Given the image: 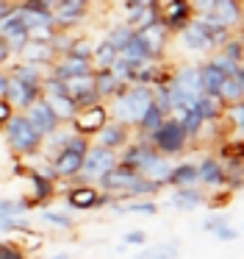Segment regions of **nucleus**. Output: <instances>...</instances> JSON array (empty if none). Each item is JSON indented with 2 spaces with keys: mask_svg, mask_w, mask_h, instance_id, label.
I'll use <instances>...</instances> for the list:
<instances>
[{
  "mask_svg": "<svg viewBox=\"0 0 244 259\" xmlns=\"http://www.w3.org/2000/svg\"><path fill=\"white\" fill-rule=\"evenodd\" d=\"M153 103V87H142V84H122L119 92L111 98V114L108 120L136 128V123L142 120L144 109Z\"/></svg>",
  "mask_w": 244,
  "mask_h": 259,
  "instance_id": "nucleus-1",
  "label": "nucleus"
},
{
  "mask_svg": "<svg viewBox=\"0 0 244 259\" xmlns=\"http://www.w3.org/2000/svg\"><path fill=\"white\" fill-rule=\"evenodd\" d=\"M3 137L9 151L17 156H39V151H42V137L33 131V125L28 123L22 112H14L3 123Z\"/></svg>",
  "mask_w": 244,
  "mask_h": 259,
  "instance_id": "nucleus-2",
  "label": "nucleus"
},
{
  "mask_svg": "<svg viewBox=\"0 0 244 259\" xmlns=\"http://www.w3.org/2000/svg\"><path fill=\"white\" fill-rule=\"evenodd\" d=\"M147 140H150V145H153L161 156H169V159L183 156V153H186V148H189V137L183 134L177 117H166L164 123H161L158 128L147 137Z\"/></svg>",
  "mask_w": 244,
  "mask_h": 259,
  "instance_id": "nucleus-3",
  "label": "nucleus"
},
{
  "mask_svg": "<svg viewBox=\"0 0 244 259\" xmlns=\"http://www.w3.org/2000/svg\"><path fill=\"white\" fill-rule=\"evenodd\" d=\"M119 162V156H116V151H108V148L103 145H89V151L83 153V164H81V173L72 176V179L78 181V184H97L100 176H105L114 164Z\"/></svg>",
  "mask_w": 244,
  "mask_h": 259,
  "instance_id": "nucleus-4",
  "label": "nucleus"
},
{
  "mask_svg": "<svg viewBox=\"0 0 244 259\" xmlns=\"http://www.w3.org/2000/svg\"><path fill=\"white\" fill-rule=\"evenodd\" d=\"M153 9H155V14H158V23L164 25L169 34H177L180 28H186L194 17L189 0H155Z\"/></svg>",
  "mask_w": 244,
  "mask_h": 259,
  "instance_id": "nucleus-5",
  "label": "nucleus"
},
{
  "mask_svg": "<svg viewBox=\"0 0 244 259\" xmlns=\"http://www.w3.org/2000/svg\"><path fill=\"white\" fill-rule=\"evenodd\" d=\"M89 9H92V0H53V23L58 31L72 34V28L83 25Z\"/></svg>",
  "mask_w": 244,
  "mask_h": 259,
  "instance_id": "nucleus-6",
  "label": "nucleus"
},
{
  "mask_svg": "<svg viewBox=\"0 0 244 259\" xmlns=\"http://www.w3.org/2000/svg\"><path fill=\"white\" fill-rule=\"evenodd\" d=\"M105 123H108V109H105V103H94V106L78 109L75 117H72L67 125H72V131H75V134H83V137H89V140H92V137L97 134Z\"/></svg>",
  "mask_w": 244,
  "mask_h": 259,
  "instance_id": "nucleus-7",
  "label": "nucleus"
},
{
  "mask_svg": "<svg viewBox=\"0 0 244 259\" xmlns=\"http://www.w3.org/2000/svg\"><path fill=\"white\" fill-rule=\"evenodd\" d=\"M136 36L142 39V45L147 48L150 62H164L166 51H169V39H172V34L164 25L150 23V25H144V28H136Z\"/></svg>",
  "mask_w": 244,
  "mask_h": 259,
  "instance_id": "nucleus-8",
  "label": "nucleus"
},
{
  "mask_svg": "<svg viewBox=\"0 0 244 259\" xmlns=\"http://www.w3.org/2000/svg\"><path fill=\"white\" fill-rule=\"evenodd\" d=\"M169 87L177 90L180 95L192 98L197 103V98L203 95V81H200V64H180L177 70H172Z\"/></svg>",
  "mask_w": 244,
  "mask_h": 259,
  "instance_id": "nucleus-9",
  "label": "nucleus"
},
{
  "mask_svg": "<svg viewBox=\"0 0 244 259\" xmlns=\"http://www.w3.org/2000/svg\"><path fill=\"white\" fill-rule=\"evenodd\" d=\"M22 114L28 117V123L33 125V131H36V134L42 137V140H44L47 134H53V131H58L61 125H64L58 117H55L53 109H50L47 103L42 101V98H39V101H33L31 106H28L25 112H22Z\"/></svg>",
  "mask_w": 244,
  "mask_h": 259,
  "instance_id": "nucleus-10",
  "label": "nucleus"
},
{
  "mask_svg": "<svg viewBox=\"0 0 244 259\" xmlns=\"http://www.w3.org/2000/svg\"><path fill=\"white\" fill-rule=\"evenodd\" d=\"M136 176H139V173H136L133 167L116 162L114 167L108 170V173L97 179V190H100V192H114V195H122V192H125L128 187L133 184V181H136Z\"/></svg>",
  "mask_w": 244,
  "mask_h": 259,
  "instance_id": "nucleus-11",
  "label": "nucleus"
},
{
  "mask_svg": "<svg viewBox=\"0 0 244 259\" xmlns=\"http://www.w3.org/2000/svg\"><path fill=\"white\" fill-rule=\"evenodd\" d=\"M6 101L14 112H25L33 101L42 98V87H33V84H25V81H17L9 75V87H6Z\"/></svg>",
  "mask_w": 244,
  "mask_h": 259,
  "instance_id": "nucleus-12",
  "label": "nucleus"
},
{
  "mask_svg": "<svg viewBox=\"0 0 244 259\" xmlns=\"http://www.w3.org/2000/svg\"><path fill=\"white\" fill-rule=\"evenodd\" d=\"M64 87H67V95L72 98V103H75L78 109H86V106H94V103H103V98H100L97 90H94L92 73H89V75H81V78L64 81Z\"/></svg>",
  "mask_w": 244,
  "mask_h": 259,
  "instance_id": "nucleus-13",
  "label": "nucleus"
},
{
  "mask_svg": "<svg viewBox=\"0 0 244 259\" xmlns=\"http://www.w3.org/2000/svg\"><path fill=\"white\" fill-rule=\"evenodd\" d=\"M131 137H133V131L128 128V125L116 123V120H108V123L94 134V145H103V148H108V151H122V148L131 142Z\"/></svg>",
  "mask_w": 244,
  "mask_h": 259,
  "instance_id": "nucleus-14",
  "label": "nucleus"
},
{
  "mask_svg": "<svg viewBox=\"0 0 244 259\" xmlns=\"http://www.w3.org/2000/svg\"><path fill=\"white\" fill-rule=\"evenodd\" d=\"M14 59H20V62H28V64H39V67L47 70L50 64L58 59V51H55L53 42H25V48H22L20 53H17Z\"/></svg>",
  "mask_w": 244,
  "mask_h": 259,
  "instance_id": "nucleus-15",
  "label": "nucleus"
},
{
  "mask_svg": "<svg viewBox=\"0 0 244 259\" xmlns=\"http://www.w3.org/2000/svg\"><path fill=\"white\" fill-rule=\"evenodd\" d=\"M214 14L225 28L238 31L244 25V0H214Z\"/></svg>",
  "mask_w": 244,
  "mask_h": 259,
  "instance_id": "nucleus-16",
  "label": "nucleus"
},
{
  "mask_svg": "<svg viewBox=\"0 0 244 259\" xmlns=\"http://www.w3.org/2000/svg\"><path fill=\"white\" fill-rule=\"evenodd\" d=\"M97 198H100V190L94 184H75L67 190L64 201L70 209H78V212H92L97 209Z\"/></svg>",
  "mask_w": 244,
  "mask_h": 259,
  "instance_id": "nucleus-17",
  "label": "nucleus"
},
{
  "mask_svg": "<svg viewBox=\"0 0 244 259\" xmlns=\"http://www.w3.org/2000/svg\"><path fill=\"white\" fill-rule=\"evenodd\" d=\"M177 36H180V45L186 48L189 53H197V56H211V53H216L214 45L208 42V36L200 31V25L194 23V20L186 25V28L177 31Z\"/></svg>",
  "mask_w": 244,
  "mask_h": 259,
  "instance_id": "nucleus-18",
  "label": "nucleus"
},
{
  "mask_svg": "<svg viewBox=\"0 0 244 259\" xmlns=\"http://www.w3.org/2000/svg\"><path fill=\"white\" fill-rule=\"evenodd\" d=\"M172 164H175V162H172L169 156H161V153L153 148V151L142 159V164H139L136 173L139 176H147V179H155V181H164V184H166V179H169V173H172Z\"/></svg>",
  "mask_w": 244,
  "mask_h": 259,
  "instance_id": "nucleus-19",
  "label": "nucleus"
},
{
  "mask_svg": "<svg viewBox=\"0 0 244 259\" xmlns=\"http://www.w3.org/2000/svg\"><path fill=\"white\" fill-rule=\"evenodd\" d=\"M197 184L200 187H225V162L216 156H203L197 162Z\"/></svg>",
  "mask_w": 244,
  "mask_h": 259,
  "instance_id": "nucleus-20",
  "label": "nucleus"
},
{
  "mask_svg": "<svg viewBox=\"0 0 244 259\" xmlns=\"http://www.w3.org/2000/svg\"><path fill=\"white\" fill-rule=\"evenodd\" d=\"M50 75L61 81H70V78H81V75H89L92 73V64L83 62V59H72V56H58L53 64L47 67Z\"/></svg>",
  "mask_w": 244,
  "mask_h": 259,
  "instance_id": "nucleus-21",
  "label": "nucleus"
},
{
  "mask_svg": "<svg viewBox=\"0 0 244 259\" xmlns=\"http://www.w3.org/2000/svg\"><path fill=\"white\" fill-rule=\"evenodd\" d=\"M208 201V195L203 192V187H177L175 192H172L169 198V206L177 209V212H192V209L203 206V203Z\"/></svg>",
  "mask_w": 244,
  "mask_h": 259,
  "instance_id": "nucleus-22",
  "label": "nucleus"
},
{
  "mask_svg": "<svg viewBox=\"0 0 244 259\" xmlns=\"http://www.w3.org/2000/svg\"><path fill=\"white\" fill-rule=\"evenodd\" d=\"M225 109H227V103L222 101L219 95H208V92H203V95L197 98V103H194V112L203 117L205 125L219 123V120L225 117Z\"/></svg>",
  "mask_w": 244,
  "mask_h": 259,
  "instance_id": "nucleus-23",
  "label": "nucleus"
},
{
  "mask_svg": "<svg viewBox=\"0 0 244 259\" xmlns=\"http://www.w3.org/2000/svg\"><path fill=\"white\" fill-rule=\"evenodd\" d=\"M6 73H9L11 78H17V81H25V84H33V87H42L47 70L39 67V64H28V62H20V59H17V64H9V67H6Z\"/></svg>",
  "mask_w": 244,
  "mask_h": 259,
  "instance_id": "nucleus-24",
  "label": "nucleus"
},
{
  "mask_svg": "<svg viewBox=\"0 0 244 259\" xmlns=\"http://www.w3.org/2000/svg\"><path fill=\"white\" fill-rule=\"evenodd\" d=\"M166 187L177 190V187H197V164L194 162H177L172 164V173L166 179Z\"/></svg>",
  "mask_w": 244,
  "mask_h": 259,
  "instance_id": "nucleus-25",
  "label": "nucleus"
},
{
  "mask_svg": "<svg viewBox=\"0 0 244 259\" xmlns=\"http://www.w3.org/2000/svg\"><path fill=\"white\" fill-rule=\"evenodd\" d=\"M92 78H94V90H97V95L103 98V103L111 101L122 87L119 81H116V75L111 73V67L108 70H92Z\"/></svg>",
  "mask_w": 244,
  "mask_h": 259,
  "instance_id": "nucleus-26",
  "label": "nucleus"
},
{
  "mask_svg": "<svg viewBox=\"0 0 244 259\" xmlns=\"http://www.w3.org/2000/svg\"><path fill=\"white\" fill-rule=\"evenodd\" d=\"M116 56H119V51L108 39H100L97 45H92V70H108L116 62Z\"/></svg>",
  "mask_w": 244,
  "mask_h": 259,
  "instance_id": "nucleus-27",
  "label": "nucleus"
},
{
  "mask_svg": "<svg viewBox=\"0 0 244 259\" xmlns=\"http://www.w3.org/2000/svg\"><path fill=\"white\" fill-rule=\"evenodd\" d=\"M200 81H203V92H208V95H219L225 75L214 67V62H211V59H205V62L200 64Z\"/></svg>",
  "mask_w": 244,
  "mask_h": 259,
  "instance_id": "nucleus-28",
  "label": "nucleus"
},
{
  "mask_svg": "<svg viewBox=\"0 0 244 259\" xmlns=\"http://www.w3.org/2000/svg\"><path fill=\"white\" fill-rule=\"evenodd\" d=\"M164 120H166L164 114H161L158 109H155L153 103H150V106L144 109L142 120H139V123H136V131H133V134H142V137H150V134H153V131L158 128L161 123H164Z\"/></svg>",
  "mask_w": 244,
  "mask_h": 259,
  "instance_id": "nucleus-29",
  "label": "nucleus"
},
{
  "mask_svg": "<svg viewBox=\"0 0 244 259\" xmlns=\"http://www.w3.org/2000/svg\"><path fill=\"white\" fill-rule=\"evenodd\" d=\"M61 56H72V59H83V62L92 64V42L86 36H70L67 48L61 51Z\"/></svg>",
  "mask_w": 244,
  "mask_h": 259,
  "instance_id": "nucleus-30",
  "label": "nucleus"
},
{
  "mask_svg": "<svg viewBox=\"0 0 244 259\" xmlns=\"http://www.w3.org/2000/svg\"><path fill=\"white\" fill-rule=\"evenodd\" d=\"M177 123H180L183 134L189 137V142H192V140H197V137L203 134V128H205L203 117H200V114L194 112V109H189V112H183L180 117H177Z\"/></svg>",
  "mask_w": 244,
  "mask_h": 259,
  "instance_id": "nucleus-31",
  "label": "nucleus"
},
{
  "mask_svg": "<svg viewBox=\"0 0 244 259\" xmlns=\"http://www.w3.org/2000/svg\"><path fill=\"white\" fill-rule=\"evenodd\" d=\"M180 256V248L177 242H161V245H153V248H144L136 259H177Z\"/></svg>",
  "mask_w": 244,
  "mask_h": 259,
  "instance_id": "nucleus-32",
  "label": "nucleus"
},
{
  "mask_svg": "<svg viewBox=\"0 0 244 259\" xmlns=\"http://www.w3.org/2000/svg\"><path fill=\"white\" fill-rule=\"evenodd\" d=\"M39 220L53 226V229H61V231L75 229V218H70V214H64V212H53V209H42V212H39Z\"/></svg>",
  "mask_w": 244,
  "mask_h": 259,
  "instance_id": "nucleus-33",
  "label": "nucleus"
},
{
  "mask_svg": "<svg viewBox=\"0 0 244 259\" xmlns=\"http://www.w3.org/2000/svg\"><path fill=\"white\" fill-rule=\"evenodd\" d=\"M31 212V203L25 198H0V214L6 218H22Z\"/></svg>",
  "mask_w": 244,
  "mask_h": 259,
  "instance_id": "nucleus-34",
  "label": "nucleus"
},
{
  "mask_svg": "<svg viewBox=\"0 0 244 259\" xmlns=\"http://www.w3.org/2000/svg\"><path fill=\"white\" fill-rule=\"evenodd\" d=\"M222 120H227L230 128L236 131V134L244 137V98H241V101H236V103H227L225 117H222Z\"/></svg>",
  "mask_w": 244,
  "mask_h": 259,
  "instance_id": "nucleus-35",
  "label": "nucleus"
},
{
  "mask_svg": "<svg viewBox=\"0 0 244 259\" xmlns=\"http://www.w3.org/2000/svg\"><path fill=\"white\" fill-rule=\"evenodd\" d=\"M131 36H133L131 25H128V23H116V25H111V28H108V36H105V39H108L116 51H122V48L128 45V39H131Z\"/></svg>",
  "mask_w": 244,
  "mask_h": 259,
  "instance_id": "nucleus-36",
  "label": "nucleus"
},
{
  "mask_svg": "<svg viewBox=\"0 0 244 259\" xmlns=\"http://www.w3.org/2000/svg\"><path fill=\"white\" fill-rule=\"evenodd\" d=\"M219 98H222V101H225V103H236V101H241V98H244L241 87H238V81L233 78V75H230V78H225V81H222Z\"/></svg>",
  "mask_w": 244,
  "mask_h": 259,
  "instance_id": "nucleus-37",
  "label": "nucleus"
},
{
  "mask_svg": "<svg viewBox=\"0 0 244 259\" xmlns=\"http://www.w3.org/2000/svg\"><path fill=\"white\" fill-rule=\"evenodd\" d=\"M0 259H31V256H28V251L22 245H17V242H11V240H3V245H0Z\"/></svg>",
  "mask_w": 244,
  "mask_h": 259,
  "instance_id": "nucleus-38",
  "label": "nucleus"
},
{
  "mask_svg": "<svg viewBox=\"0 0 244 259\" xmlns=\"http://www.w3.org/2000/svg\"><path fill=\"white\" fill-rule=\"evenodd\" d=\"M11 231H28V223L22 218H6V214H0V234H11Z\"/></svg>",
  "mask_w": 244,
  "mask_h": 259,
  "instance_id": "nucleus-39",
  "label": "nucleus"
},
{
  "mask_svg": "<svg viewBox=\"0 0 244 259\" xmlns=\"http://www.w3.org/2000/svg\"><path fill=\"white\" fill-rule=\"evenodd\" d=\"M211 234H214V237H216V240H219V242H233V240H236V237H238V229H233V226L227 223V220H222V223L216 226V229L211 231Z\"/></svg>",
  "mask_w": 244,
  "mask_h": 259,
  "instance_id": "nucleus-40",
  "label": "nucleus"
},
{
  "mask_svg": "<svg viewBox=\"0 0 244 259\" xmlns=\"http://www.w3.org/2000/svg\"><path fill=\"white\" fill-rule=\"evenodd\" d=\"M122 242H125V245H136V248H142V245H147V231L133 229V231H128V234L122 237Z\"/></svg>",
  "mask_w": 244,
  "mask_h": 259,
  "instance_id": "nucleus-41",
  "label": "nucleus"
},
{
  "mask_svg": "<svg viewBox=\"0 0 244 259\" xmlns=\"http://www.w3.org/2000/svg\"><path fill=\"white\" fill-rule=\"evenodd\" d=\"M194 14H211L214 12V0H189Z\"/></svg>",
  "mask_w": 244,
  "mask_h": 259,
  "instance_id": "nucleus-42",
  "label": "nucleus"
},
{
  "mask_svg": "<svg viewBox=\"0 0 244 259\" xmlns=\"http://www.w3.org/2000/svg\"><path fill=\"white\" fill-rule=\"evenodd\" d=\"M11 59V51H9V42H6V36H0V67H6Z\"/></svg>",
  "mask_w": 244,
  "mask_h": 259,
  "instance_id": "nucleus-43",
  "label": "nucleus"
},
{
  "mask_svg": "<svg viewBox=\"0 0 244 259\" xmlns=\"http://www.w3.org/2000/svg\"><path fill=\"white\" fill-rule=\"evenodd\" d=\"M11 114H14V109L9 106V101H6V98H0V125H3Z\"/></svg>",
  "mask_w": 244,
  "mask_h": 259,
  "instance_id": "nucleus-44",
  "label": "nucleus"
},
{
  "mask_svg": "<svg viewBox=\"0 0 244 259\" xmlns=\"http://www.w3.org/2000/svg\"><path fill=\"white\" fill-rule=\"evenodd\" d=\"M222 220H225V218H216V214H211V218H205V220H203V229H205V231H208V234H211V231H214L216 226L222 223Z\"/></svg>",
  "mask_w": 244,
  "mask_h": 259,
  "instance_id": "nucleus-45",
  "label": "nucleus"
},
{
  "mask_svg": "<svg viewBox=\"0 0 244 259\" xmlns=\"http://www.w3.org/2000/svg\"><path fill=\"white\" fill-rule=\"evenodd\" d=\"M14 6H17L14 0H0V20H3V17H9V14L14 12Z\"/></svg>",
  "mask_w": 244,
  "mask_h": 259,
  "instance_id": "nucleus-46",
  "label": "nucleus"
},
{
  "mask_svg": "<svg viewBox=\"0 0 244 259\" xmlns=\"http://www.w3.org/2000/svg\"><path fill=\"white\" fill-rule=\"evenodd\" d=\"M6 87H9V73H6V67H0V98L6 95Z\"/></svg>",
  "mask_w": 244,
  "mask_h": 259,
  "instance_id": "nucleus-47",
  "label": "nucleus"
},
{
  "mask_svg": "<svg viewBox=\"0 0 244 259\" xmlns=\"http://www.w3.org/2000/svg\"><path fill=\"white\" fill-rule=\"evenodd\" d=\"M233 78L238 81V87H241V92H244V64H238V70H236V75Z\"/></svg>",
  "mask_w": 244,
  "mask_h": 259,
  "instance_id": "nucleus-48",
  "label": "nucleus"
},
{
  "mask_svg": "<svg viewBox=\"0 0 244 259\" xmlns=\"http://www.w3.org/2000/svg\"><path fill=\"white\" fill-rule=\"evenodd\" d=\"M53 259H70V256H67V253H55Z\"/></svg>",
  "mask_w": 244,
  "mask_h": 259,
  "instance_id": "nucleus-49",
  "label": "nucleus"
},
{
  "mask_svg": "<svg viewBox=\"0 0 244 259\" xmlns=\"http://www.w3.org/2000/svg\"><path fill=\"white\" fill-rule=\"evenodd\" d=\"M241 231H244V226H241Z\"/></svg>",
  "mask_w": 244,
  "mask_h": 259,
  "instance_id": "nucleus-50",
  "label": "nucleus"
}]
</instances>
